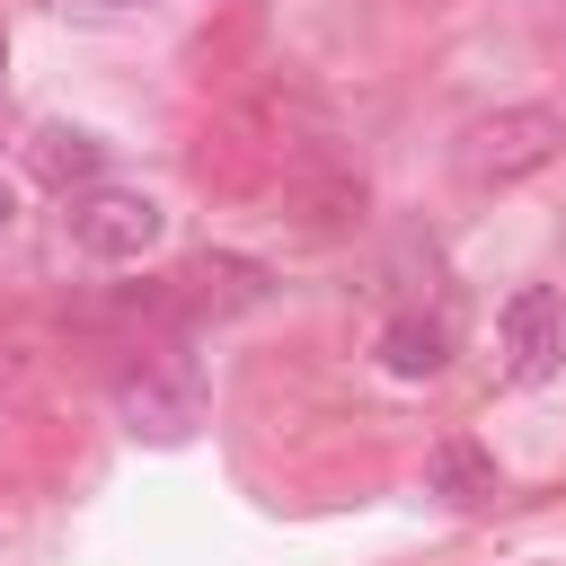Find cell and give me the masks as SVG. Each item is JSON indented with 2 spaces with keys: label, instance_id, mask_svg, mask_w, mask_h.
<instances>
[{
  "label": "cell",
  "instance_id": "obj_1",
  "mask_svg": "<svg viewBox=\"0 0 566 566\" xmlns=\"http://www.w3.org/2000/svg\"><path fill=\"white\" fill-rule=\"evenodd\" d=\"M557 150H566V115H557V106H495V115L469 124L460 177H469V186H522V177H539Z\"/></svg>",
  "mask_w": 566,
  "mask_h": 566
},
{
  "label": "cell",
  "instance_id": "obj_2",
  "mask_svg": "<svg viewBox=\"0 0 566 566\" xmlns=\"http://www.w3.org/2000/svg\"><path fill=\"white\" fill-rule=\"evenodd\" d=\"M62 230H71V248L80 256H97V265H142L159 239H168V212L142 195V186H80V195H62Z\"/></svg>",
  "mask_w": 566,
  "mask_h": 566
},
{
  "label": "cell",
  "instance_id": "obj_3",
  "mask_svg": "<svg viewBox=\"0 0 566 566\" xmlns=\"http://www.w3.org/2000/svg\"><path fill=\"white\" fill-rule=\"evenodd\" d=\"M115 416H124L133 433H150V442H186V433L203 424V380H195L186 363L142 354V363L115 380Z\"/></svg>",
  "mask_w": 566,
  "mask_h": 566
},
{
  "label": "cell",
  "instance_id": "obj_4",
  "mask_svg": "<svg viewBox=\"0 0 566 566\" xmlns=\"http://www.w3.org/2000/svg\"><path fill=\"white\" fill-rule=\"evenodd\" d=\"M495 336H504V380H513V389H539V380L566 371V301H557L548 283H522V292L504 301Z\"/></svg>",
  "mask_w": 566,
  "mask_h": 566
},
{
  "label": "cell",
  "instance_id": "obj_5",
  "mask_svg": "<svg viewBox=\"0 0 566 566\" xmlns=\"http://www.w3.org/2000/svg\"><path fill=\"white\" fill-rule=\"evenodd\" d=\"M371 354H380L389 380H433V371H451V318L442 310H398L371 336Z\"/></svg>",
  "mask_w": 566,
  "mask_h": 566
},
{
  "label": "cell",
  "instance_id": "obj_6",
  "mask_svg": "<svg viewBox=\"0 0 566 566\" xmlns=\"http://www.w3.org/2000/svg\"><path fill=\"white\" fill-rule=\"evenodd\" d=\"M424 495H442V504H486V495H495V460H486L469 433H442V442L424 451Z\"/></svg>",
  "mask_w": 566,
  "mask_h": 566
},
{
  "label": "cell",
  "instance_id": "obj_7",
  "mask_svg": "<svg viewBox=\"0 0 566 566\" xmlns=\"http://www.w3.org/2000/svg\"><path fill=\"white\" fill-rule=\"evenodd\" d=\"M97 133H80V124H44L35 133V177L44 186H62V195H80V186H97Z\"/></svg>",
  "mask_w": 566,
  "mask_h": 566
},
{
  "label": "cell",
  "instance_id": "obj_8",
  "mask_svg": "<svg viewBox=\"0 0 566 566\" xmlns=\"http://www.w3.org/2000/svg\"><path fill=\"white\" fill-rule=\"evenodd\" d=\"M9 221H18V186L0 177V230H9Z\"/></svg>",
  "mask_w": 566,
  "mask_h": 566
},
{
  "label": "cell",
  "instance_id": "obj_9",
  "mask_svg": "<svg viewBox=\"0 0 566 566\" xmlns=\"http://www.w3.org/2000/svg\"><path fill=\"white\" fill-rule=\"evenodd\" d=\"M106 9H159V0H106Z\"/></svg>",
  "mask_w": 566,
  "mask_h": 566
},
{
  "label": "cell",
  "instance_id": "obj_10",
  "mask_svg": "<svg viewBox=\"0 0 566 566\" xmlns=\"http://www.w3.org/2000/svg\"><path fill=\"white\" fill-rule=\"evenodd\" d=\"M0 62H9V35H0Z\"/></svg>",
  "mask_w": 566,
  "mask_h": 566
}]
</instances>
